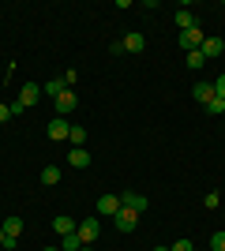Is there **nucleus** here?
Here are the masks:
<instances>
[{"mask_svg":"<svg viewBox=\"0 0 225 251\" xmlns=\"http://www.w3.org/2000/svg\"><path fill=\"white\" fill-rule=\"evenodd\" d=\"M38 98H42V86H38V83H23L19 98L11 101V113H23V109H30V105H38Z\"/></svg>","mask_w":225,"mask_h":251,"instance_id":"obj_1","label":"nucleus"},{"mask_svg":"<svg viewBox=\"0 0 225 251\" xmlns=\"http://www.w3.org/2000/svg\"><path fill=\"white\" fill-rule=\"evenodd\" d=\"M75 236L83 240V248H86V244H94L98 236H101V221H98V218H83L79 225H75Z\"/></svg>","mask_w":225,"mask_h":251,"instance_id":"obj_2","label":"nucleus"},{"mask_svg":"<svg viewBox=\"0 0 225 251\" xmlns=\"http://www.w3.org/2000/svg\"><path fill=\"white\" fill-rule=\"evenodd\" d=\"M120 206L143 214V210H147V195H143V191H120Z\"/></svg>","mask_w":225,"mask_h":251,"instance_id":"obj_3","label":"nucleus"},{"mask_svg":"<svg viewBox=\"0 0 225 251\" xmlns=\"http://www.w3.org/2000/svg\"><path fill=\"white\" fill-rule=\"evenodd\" d=\"M98 214H101V218H117V214H120V195L105 191V195L98 199Z\"/></svg>","mask_w":225,"mask_h":251,"instance_id":"obj_4","label":"nucleus"},{"mask_svg":"<svg viewBox=\"0 0 225 251\" xmlns=\"http://www.w3.org/2000/svg\"><path fill=\"white\" fill-rule=\"evenodd\" d=\"M113 225H117L120 232H135V225H139V214H135V210H124V206H120V214L113 218Z\"/></svg>","mask_w":225,"mask_h":251,"instance_id":"obj_5","label":"nucleus"},{"mask_svg":"<svg viewBox=\"0 0 225 251\" xmlns=\"http://www.w3.org/2000/svg\"><path fill=\"white\" fill-rule=\"evenodd\" d=\"M199 52H203V60H218V56L225 52V42H222V38H203Z\"/></svg>","mask_w":225,"mask_h":251,"instance_id":"obj_6","label":"nucleus"},{"mask_svg":"<svg viewBox=\"0 0 225 251\" xmlns=\"http://www.w3.org/2000/svg\"><path fill=\"white\" fill-rule=\"evenodd\" d=\"M68 131H72V124H68V116H53V120H49V139H53V143L68 139Z\"/></svg>","mask_w":225,"mask_h":251,"instance_id":"obj_7","label":"nucleus"},{"mask_svg":"<svg viewBox=\"0 0 225 251\" xmlns=\"http://www.w3.org/2000/svg\"><path fill=\"white\" fill-rule=\"evenodd\" d=\"M180 45H184L188 52H195L199 45H203V30H199V26H192V30H180Z\"/></svg>","mask_w":225,"mask_h":251,"instance_id":"obj_8","label":"nucleus"},{"mask_svg":"<svg viewBox=\"0 0 225 251\" xmlns=\"http://www.w3.org/2000/svg\"><path fill=\"white\" fill-rule=\"evenodd\" d=\"M53 105H56V116H68V113L75 109V105H79V98H75V90H64V94L56 98Z\"/></svg>","mask_w":225,"mask_h":251,"instance_id":"obj_9","label":"nucleus"},{"mask_svg":"<svg viewBox=\"0 0 225 251\" xmlns=\"http://www.w3.org/2000/svg\"><path fill=\"white\" fill-rule=\"evenodd\" d=\"M64 90H72V86L64 83V75H53V79H49V83L42 86V94H49V98H53V101H56V98H60V94H64Z\"/></svg>","mask_w":225,"mask_h":251,"instance_id":"obj_10","label":"nucleus"},{"mask_svg":"<svg viewBox=\"0 0 225 251\" xmlns=\"http://www.w3.org/2000/svg\"><path fill=\"white\" fill-rule=\"evenodd\" d=\"M120 45H124V52H143V45H147V38H143L139 30H131L120 38Z\"/></svg>","mask_w":225,"mask_h":251,"instance_id":"obj_11","label":"nucleus"},{"mask_svg":"<svg viewBox=\"0 0 225 251\" xmlns=\"http://www.w3.org/2000/svg\"><path fill=\"white\" fill-rule=\"evenodd\" d=\"M68 161H72L75 169H86V165H90V154H86V147H72V154H68Z\"/></svg>","mask_w":225,"mask_h":251,"instance_id":"obj_12","label":"nucleus"},{"mask_svg":"<svg viewBox=\"0 0 225 251\" xmlns=\"http://www.w3.org/2000/svg\"><path fill=\"white\" fill-rule=\"evenodd\" d=\"M0 229L8 232L11 240H19V232H23V218H4V221H0Z\"/></svg>","mask_w":225,"mask_h":251,"instance_id":"obj_13","label":"nucleus"},{"mask_svg":"<svg viewBox=\"0 0 225 251\" xmlns=\"http://www.w3.org/2000/svg\"><path fill=\"white\" fill-rule=\"evenodd\" d=\"M192 94H195V101H210V98H214V83H206V79H203V83H195V90H192Z\"/></svg>","mask_w":225,"mask_h":251,"instance_id":"obj_14","label":"nucleus"},{"mask_svg":"<svg viewBox=\"0 0 225 251\" xmlns=\"http://www.w3.org/2000/svg\"><path fill=\"white\" fill-rule=\"evenodd\" d=\"M42 184H45V188H56V184H60V169H56V165H45L42 169Z\"/></svg>","mask_w":225,"mask_h":251,"instance_id":"obj_15","label":"nucleus"},{"mask_svg":"<svg viewBox=\"0 0 225 251\" xmlns=\"http://www.w3.org/2000/svg\"><path fill=\"white\" fill-rule=\"evenodd\" d=\"M53 229L60 232V236H72V232H75V218H64V214H60V218L53 221Z\"/></svg>","mask_w":225,"mask_h":251,"instance_id":"obj_16","label":"nucleus"},{"mask_svg":"<svg viewBox=\"0 0 225 251\" xmlns=\"http://www.w3.org/2000/svg\"><path fill=\"white\" fill-rule=\"evenodd\" d=\"M68 143H72V147H83V143H86V127H83V124H72V131H68Z\"/></svg>","mask_w":225,"mask_h":251,"instance_id":"obj_17","label":"nucleus"},{"mask_svg":"<svg viewBox=\"0 0 225 251\" xmlns=\"http://www.w3.org/2000/svg\"><path fill=\"white\" fill-rule=\"evenodd\" d=\"M176 26H180V30H192V26H195V15H192V11H176Z\"/></svg>","mask_w":225,"mask_h":251,"instance_id":"obj_18","label":"nucleus"},{"mask_svg":"<svg viewBox=\"0 0 225 251\" xmlns=\"http://www.w3.org/2000/svg\"><path fill=\"white\" fill-rule=\"evenodd\" d=\"M203 109H206L210 116H222V113H225V101H222V98H210V101H206Z\"/></svg>","mask_w":225,"mask_h":251,"instance_id":"obj_19","label":"nucleus"},{"mask_svg":"<svg viewBox=\"0 0 225 251\" xmlns=\"http://www.w3.org/2000/svg\"><path fill=\"white\" fill-rule=\"evenodd\" d=\"M60 248H64V251H79V248H83V240L72 232V236H60Z\"/></svg>","mask_w":225,"mask_h":251,"instance_id":"obj_20","label":"nucleus"},{"mask_svg":"<svg viewBox=\"0 0 225 251\" xmlns=\"http://www.w3.org/2000/svg\"><path fill=\"white\" fill-rule=\"evenodd\" d=\"M203 206L206 210H218V206H222V195H218V191H206V195H203Z\"/></svg>","mask_w":225,"mask_h":251,"instance_id":"obj_21","label":"nucleus"},{"mask_svg":"<svg viewBox=\"0 0 225 251\" xmlns=\"http://www.w3.org/2000/svg\"><path fill=\"white\" fill-rule=\"evenodd\" d=\"M188 68H192V72H199V68H203V52H199V49L188 52Z\"/></svg>","mask_w":225,"mask_h":251,"instance_id":"obj_22","label":"nucleus"},{"mask_svg":"<svg viewBox=\"0 0 225 251\" xmlns=\"http://www.w3.org/2000/svg\"><path fill=\"white\" fill-rule=\"evenodd\" d=\"M210 251H225V229L210 236Z\"/></svg>","mask_w":225,"mask_h":251,"instance_id":"obj_23","label":"nucleus"},{"mask_svg":"<svg viewBox=\"0 0 225 251\" xmlns=\"http://www.w3.org/2000/svg\"><path fill=\"white\" fill-rule=\"evenodd\" d=\"M214 98H222V101H225V75H218V79H214Z\"/></svg>","mask_w":225,"mask_h":251,"instance_id":"obj_24","label":"nucleus"},{"mask_svg":"<svg viewBox=\"0 0 225 251\" xmlns=\"http://www.w3.org/2000/svg\"><path fill=\"white\" fill-rule=\"evenodd\" d=\"M169 251H195V248H192V240H176Z\"/></svg>","mask_w":225,"mask_h":251,"instance_id":"obj_25","label":"nucleus"},{"mask_svg":"<svg viewBox=\"0 0 225 251\" xmlns=\"http://www.w3.org/2000/svg\"><path fill=\"white\" fill-rule=\"evenodd\" d=\"M11 116H15V113H11V105L0 101V124H4V120H11Z\"/></svg>","mask_w":225,"mask_h":251,"instance_id":"obj_26","label":"nucleus"},{"mask_svg":"<svg viewBox=\"0 0 225 251\" xmlns=\"http://www.w3.org/2000/svg\"><path fill=\"white\" fill-rule=\"evenodd\" d=\"M75 79H79V72H75V68H68V72H64V83L75 86Z\"/></svg>","mask_w":225,"mask_h":251,"instance_id":"obj_27","label":"nucleus"},{"mask_svg":"<svg viewBox=\"0 0 225 251\" xmlns=\"http://www.w3.org/2000/svg\"><path fill=\"white\" fill-rule=\"evenodd\" d=\"M4 244H8V232H4V229H0V248H4Z\"/></svg>","mask_w":225,"mask_h":251,"instance_id":"obj_28","label":"nucleus"},{"mask_svg":"<svg viewBox=\"0 0 225 251\" xmlns=\"http://www.w3.org/2000/svg\"><path fill=\"white\" fill-rule=\"evenodd\" d=\"M79 251H90V244H86V248H79Z\"/></svg>","mask_w":225,"mask_h":251,"instance_id":"obj_29","label":"nucleus"},{"mask_svg":"<svg viewBox=\"0 0 225 251\" xmlns=\"http://www.w3.org/2000/svg\"><path fill=\"white\" fill-rule=\"evenodd\" d=\"M154 251H169V248H154Z\"/></svg>","mask_w":225,"mask_h":251,"instance_id":"obj_30","label":"nucleus"},{"mask_svg":"<svg viewBox=\"0 0 225 251\" xmlns=\"http://www.w3.org/2000/svg\"><path fill=\"white\" fill-rule=\"evenodd\" d=\"M45 251H60V248H45Z\"/></svg>","mask_w":225,"mask_h":251,"instance_id":"obj_31","label":"nucleus"},{"mask_svg":"<svg viewBox=\"0 0 225 251\" xmlns=\"http://www.w3.org/2000/svg\"><path fill=\"white\" fill-rule=\"evenodd\" d=\"M222 131H225V127H222Z\"/></svg>","mask_w":225,"mask_h":251,"instance_id":"obj_32","label":"nucleus"}]
</instances>
